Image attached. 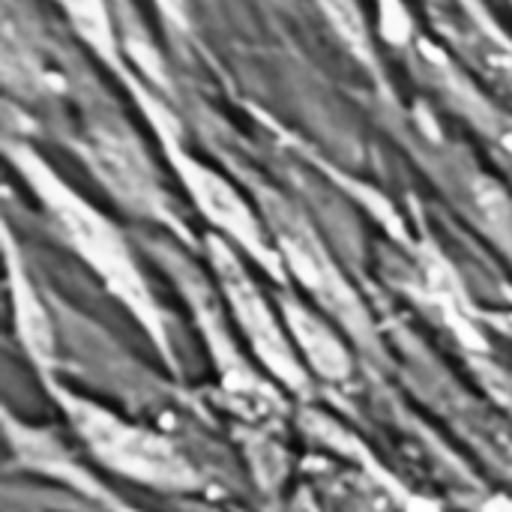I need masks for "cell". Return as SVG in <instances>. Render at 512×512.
Masks as SVG:
<instances>
[{"label":"cell","mask_w":512,"mask_h":512,"mask_svg":"<svg viewBox=\"0 0 512 512\" xmlns=\"http://www.w3.org/2000/svg\"><path fill=\"white\" fill-rule=\"evenodd\" d=\"M6 156L21 180L30 186L45 216L54 222L57 234L69 243V249L105 282V288L138 318V324L153 336L159 348L168 345L165 321L159 303L150 294V285L123 237V231L96 210L84 195H78L45 156L21 135L6 138Z\"/></svg>","instance_id":"obj_1"},{"label":"cell","mask_w":512,"mask_h":512,"mask_svg":"<svg viewBox=\"0 0 512 512\" xmlns=\"http://www.w3.org/2000/svg\"><path fill=\"white\" fill-rule=\"evenodd\" d=\"M57 129L93 180L126 213L174 228L180 225L156 159L108 90L57 117Z\"/></svg>","instance_id":"obj_2"},{"label":"cell","mask_w":512,"mask_h":512,"mask_svg":"<svg viewBox=\"0 0 512 512\" xmlns=\"http://www.w3.org/2000/svg\"><path fill=\"white\" fill-rule=\"evenodd\" d=\"M60 405L69 414V423L87 444V450L114 474H123L135 483L162 492H189L198 483L189 459L168 444L162 435L120 420L117 414L60 393Z\"/></svg>","instance_id":"obj_3"},{"label":"cell","mask_w":512,"mask_h":512,"mask_svg":"<svg viewBox=\"0 0 512 512\" xmlns=\"http://www.w3.org/2000/svg\"><path fill=\"white\" fill-rule=\"evenodd\" d=\"M264 225L273 237V246L282 258V267L288 276L300 282V288L333 318L339 327L354 336L357 342L372 339V315L315 234V228L297 213L285 198L264 195L261 198Z\"/></svg>","instance_id":"obj_4"},{"label":"cell","mask_w":512,"mask_h":512,"mask_svg":"<svg viewBox=\"0 0 512 512\" xmlns=\"http://www.w3.org/2000/svg\"><path fill=\"white\" fill-rule=\"evenodd\" d=\"M159 144H162V153H165L171 171L177 174V180L189 192L192 204L219 231V237L228 240L234 249L246 252L252 261H258L273 279H282L285 267H282V258L273 246V237H270L264 219L246 204V198L219 171H213L207 162L192 156L162 126H159Z\"/></svg>","instance_id":"obj_5"},{"label":"cell","mask_w":512,"mask_h":512,"mask_svg":"<svg viewBox=\"0 0 512 512\" xmlns=\"http://www.w3.org/2000/svg\"><path fill=\"white\" fill-rule=\"evenodd\" d=\"M210 258H213V270H216L219 288L225 294V303H228L234 321L240 324L246 342L258 354V360L282 384L303 390L306 366L291 342V333H288V327H282V318L273 312V306L258 291L255 279L240 264L234 246L222 237H210Z\"/></svg>","instance_id":"obj_6"},{"label":"cell","mask_w":512,"mask_h":512,"mask_svg":"<svg viewBox=\"0 0 512 512\" xmlns=\"http://www.w3.org/2000/svg\"><path fill=\"white\" fill-rule=\"evenodd\" d=\"M411 60L420 81L450 108L468 129H474L501 159L512 165V105L489 93L477 78H471L438 42L414 39Z\"/></svg>","instance_id":"obj_7"},{"label":"cell","mask_w":512,"mask_h":512,"mask_svg":"<svg viewBox=\"0 0 512 512\" xmlns=\"http://www.w3.org/2000/svg\"><path fill=\"white\" fill-rule=\"evenodd\" d=\"M435 27L441 30V45L471 78H477L489 93L512 105V42L474 0H447L438 9Z\"/></svg>","instance_id":"obj_8"},{"label":"cell","mask_w":512,"mask_h":512,"mask_svg":"<svg viewBox=\"0 0 512 512\" xmlns=\"http://www.w3.org/2000/svg\"><path fill=\"white\" fill-rule=\"evenodd\" d=\"M282 321L291 333V342L297 354L306 360V366L324 378V381H345L354 369L348 348L339 342L336 330L312 315V309L300 306L294 297L282 300Z\"/></svg>","instance_id":"obj_9"},{"label":"cell","mask_w":512,"mask_h":512,"mask_svg":"<svg viewBox=\"0 0 512 512\" xmlns=\"http://www.w3.org/2000/svg\"><path fill=\"white\" fill-rule=\"evenodd\" d=\"M48 3L57 6V12L63 15L72 36L81 45H87L111 69H117V72L123 69L117 21L108 9V0H48Z\"/></svg>","instance_id":"obj_10"},{"label":"cell","mask_w":512,"mask_h":512,"mask_svg":"<svg viewBox=\"0 0 512 512\" xmlns=\"http://www.w3.org/2000/svg\"><path fill=\"white\" fill-rule=\"evenodd\" d=\"M6 264H9V291H12V306H15V318H18V333L24 348L30 351V357L36 363H48L54 354V336H51V324L48 315L24 273V267L18 264L15 246H6Z\"/></svg>","instance_id":"obj_11"},{"label":"cell","mask_w":512,"mask_h":512,"mask_svg":"<svg viewBox=\"0 0 512 512\" xmlns=\"http://www.w3.org/2000/svg\"><path fill=\"white\" fill-rule=\"evenodd\" d=\"M318 12L330 21V27L339 33V39L354 48L363 60H372V33L369 18L363 12L360 0H312Z\"/></svg>","instance_id":"obj_12"},{"label":"cell","mask_w":512,"mask_h":512,"mask_svg":"<svg viewBox=\"0 0 512 512\" xmlns=\"http://www.w3.org/2000/svg\"><path fill=\"white\" fill-rule=\"evenodd\" d=\"M117 512H138V510H132V507H123V504H117Z\"/></svg>","instance_id":"obj_13"}]
</instances>
